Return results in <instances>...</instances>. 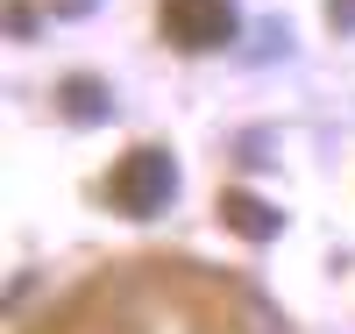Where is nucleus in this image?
Returning a JSON list of instances; mask_svg holds the SVG:
<instances>
[{"mask_svg":"<svg viewBox=\"0 0 355 334\" xmlns=\"http://www.w3.org/2000/svg\"><path fill=\"white\" fill-rule=\"evenodd\" d=\"M171 157L164 149H128L121 164H114V178H107V192H114V206L121 214H157V206L171 199Z\"/></svg>","mask_w":355,"mask_h":334,"instance_id":"f257e3e1","label":"nucleus"},{"mask_svg":"<svg viewBox=\"0 0 355 334\" xmlns=\"http://www.w3.org/2000/svg\"><path fill=\"white\" fill-rule=\"evenodd\" d=\"M164 36L178 50H220L234 43V0H157Z\"/></svg>","mask_w":355,"mask_h":334,"instance_id":"f03ea898","label":"nucleus"},{"mask_svg":"<svg viewBox=\"0 0 355 334\" xmlns=\"http://www.w3.org/2000/svg\"><path fill=\"white\" fill-rule=\"evenodd\" d=\"M220 221L242 235V242H270V235L284 228V214H277V206H263L256 192H220Z\"/></svg>","mask_w":355,"mask_h":334,"instance_id":"7ed1b4c3","label":"nucleus"},{"mask_svg":"<svg viewBox=\"0 0 355 334\" xmlns=\"http://www.w3.org/2000/svg\"><path fill=\"white\" fill-rule=\"evenodd\" d=\"M64 114L71 121H100L107 114V85L100 78H64Z\"/></svg>","mask_w":355,"mask_h":334,"instance_id":"20e7f679","label":"nucleus"},{"mask_svg":"<svg viewBox=\"0 0 355 334\" xmlns=\"http://www.w3.org/2000/svg\"><path fill=\"white\" fill-rule=\"evenodd\" d=\"M327 22L334 28H355V0H327Z\"/></svg>","mask_w":355,"mask_h":334,"instance_id":"39448f33","label":"nucleus"}]
</instances>
